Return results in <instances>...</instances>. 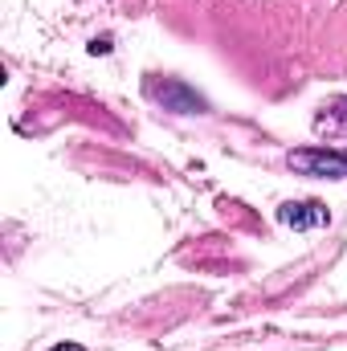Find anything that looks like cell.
Here are the masks:
<instances>
[{
	"instance_id": "cell-1",
	"label": "cell",
	"mask_w": 347,
	"mask_h": 351,
	"mask_svg": "<svg viewBox=\"0 0 347 351\" xmlns=\"http://www.w3.org/2000/svg\"><path fill=\"white\" fill-rule=\"evenodd\" d=\"M286 168L298 176H315V180H347V152L335 147H302L286 156Z\"/></svg>"
},
{
	"instance_id": "cell-2",
	"label": "cell",
	"mask_w": 347,
	"mask_h": 351,
	"mask_svg": "<svg viewBox=\"0 0 347 351\" xmlns=\"http://www.w3.org/2000/svg\"><path fill=\"white\" fill-rule=\"evenodd\" d=\"M147 94H152L156 102H164L168 110H176V114H200V110H204V98L192 94L184 82H176V78H164V82L152 78V82H147Z\"/></svg>"
},
{
	"instance_id": "cell-3",
	"label": "cell",
	"mask_w": 347,
	"mask_h": 351,
	"mask_svg": "<svg viewBox=\"0 0 347 351\" xmlns=\"http://www.w3.org/2000/svg\"><path fill=\"white\" fill-rule=\"evenodd\" d=\"M278 221H282L286 229H294V233H307V229H323V225L331 221V213H327V204H319V200H286V204L278 208Z\"/></svg>"
},
{
	"instance_id": "cell-4",
	"label": "cell",
	"mask_w": 347,
	"mask_h": 351,
	"mask_svg": "<svg viewBox=\"0 0 347 351\" xmlns=\"http://www.w3.org/2000/svg\"><path fill=\"white\" fill-rule=\"evenodd\" d=\"M315 131L319 135H347V98L335 106H323V114H315Z\"/></svg>"
},
{
	"instance_id": "cell-5",
	"label": "cell",
	"mask_w": 347,
	"mask_h": 351,
	"mask_svg": "<svg viewBox=\"0 0 347 351\" xmlns=\"http://www.w3.org/2000/svg\"><path fill=\"white\" fill-rule=\"evenodd\" d=\"M90 53H110V37H102V41H94V45H90Z\"/></svg>"
},
{
	"instance_id": "cell-6",
	"label": "cell",
	"mask_w": 347,
	"mask_h": 351,
	"mask_svg": "<svg viewBox=\"0 0 347 351\" xmlns=\"http://www.w3.org/2000/svg\"><path fill=\"white\" fill-rule=\"evenodd\" d=\"M49 351H86L82 343H58V348H49Z\"/></svg>"
}]
</instances>
